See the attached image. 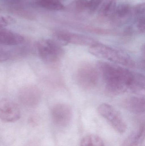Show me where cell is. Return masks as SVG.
Segmentation results:
<instances>
[{
  "label": "cell",
  "instance_id": "1",
  "mask_svg": "<svg viewBox=\"0 0 145 146\" xmlns=\"http://www.w3.org/2000/svg\"><path fill=\"white\" fill-rule=\"evenodd\" d=\"M96 67L105 85L106 91L117 95L126 92H139L145 89L144 75L108 62L99 61Z\"/></svg>",
  "mask_w": 145,
  "mask_h": 146
},
{
  "label": "cell",
  "instance_id": "2",
  "mask_svg": "<svg viewBox=\"0 0 145 146\" xmlns=\"http://www.w3.org/2000/svg\"><path fill=\"white\" fill-rule=\"evenodd\" d=\"M89 52L94 56L123 66L133 68L136 66L134 60L128 54L99 42L90 46Z\"/></svg>",
  "mask_w": 145,
  "mask_h": 146
},
{
  "label": "cell",
  "instance_id": "3",
  "mask_svg": "<svg viewBox=\"0 0 145 146\" xmlns=\"http://www.w3.org/2000/svg\"><path fill=\"white\" fill-rule=\"evenodd\" d=\"M37 47L42 60L49 65H57L64 55L62 45L54 39L39 40L37 43Z\"/></svg>",
  "mask_w": 145,
  "mask_h": 146
},
{
  "label": "cell",
  "instance_id": "4",
  "mask_svg": "<svg viewBox=\"0 0 145 146\" xmlns=\"http://www.w3.org/2000/svg\"><path fill=\"white\" fill-rule=\"evenodd\" d=\"M99 76L96 66L89 63H83L77 70L76 81L78 86L82 89L89 91L97 86Z\"/></svg>",
  "mask_w": 145,
  "mask_h": 146
},
{
  "label": "cell",
  "instance_id": "5",
  "mask_svg": "<svg viewBox=\"0 0 145 146\" xmlns=\"http://www.w3.org/2000/svg\"><path fill=\"white\" fill-rule=\"evenodd\" d=\"M99 114L110 124L117 133L123 134L126 132L127 125L120 113L109 104H100L98 108Z\"/></svg>",
  "mask_w": 145,
  "mask_h": 146
},
{
  "label": "cell",
  "instance_id": "6",
  "mask_svg": "<svg viewBox=\"0 0 145 146\" xmlns=\"http://www.w3.org/2000/svg\"><path fill=\"white\" fill-rule=\"evenodd\" d=\"M54 36V40L62 46L71 44L81 46H89L90 47L98 42L90 37L63 31L55 32Z\"/></svg>",
  "mask_w": 145,
  "mask_h": 146
},
{
  "label": "cell",
  "instance_id": "7",
  "mask_svg": "<svg viewBox=\"0 0 145 146\" xmlns=\"http://www.w3.org/2000/svg\"><path fill=\"white\" fill-rule=\"evenodd\" d=\"M51 117L54 123L60 127L68 126L72 119L71 107L67 104L60 103L54 106L51 110Z\"/></svg>",
  "mask_w": 145,
  "mask_h": 146
},
{
  "label": "cell",
  "instance_id": "8",
  "mask_svg": "<svg viewBox=\"0 0 145 146\" xmlns=\"http://www.w3.org/2000/svg\"><path fill=\"white\" fill-rule=\"evenodd\" d=\"M20 111L18 105L10 100H0V119L5 122H13L19 120Z\"/></svg>",
  "mask_w": 145,
  "mask_h": 146
},
{
  "label": "cell",
  "instance_id": "9",
  "mask_svg": "<svg viewBox=\"0 0 145 146\" xmlns=\"http://www.w3.org/2000/svg\"><path fill=\"white\" fill-rule=\"evenodd\" d=\"M122 106L126 110L132 113H144L145 110V98L142 96L129 97L123 101Z\"/></svg>",
  "mask_w": 145,
  "mask_h": 146
},
{
  "label": "cell",
  "instance_id": "10",
  "mask_svg": "<svg viewBox=\"0 0 145 146\" xmlns=\"http://www.w3.org/2000/svg\"><path fill=\"white\" fill-rule=\"evenodd\" d=\"M24 41V38L20 34L0 27V44L12 46L18 45Z\"/></svg>",
  "mask_w": 145,
  "mask_h": 146
},
{
  "label": "cell",
  "instance_id": "11",
  "mask_svg": "<svg viewBox=\"0 0 145 146\" xmlns=\"http://www.w3.org/2000/svg\"><path fill=\"white\" fill-rule=\"evenodd\" d=\"M145 136V124L143 123L125 139L121 146H141Z\"/></svg>",
  "mask_w": 145,
  "mask_h": 146
},
{
  "label": "cell",
  "instance_id": "12",
  "mask_svg": "<svg viewBox=\"0 0 145 146\" xmlns=\"http://www.w3.org/2000/svg\"><path fill=\"white\" fill-rule=\"evenodd\" d=\"M40 97L38 90L32 87L24 88L21 91L20 96V100L24 104L30 106H34L37 104Z\"/></svg>",
  "mask_w": 145,
  "mask_h": 146
},
{
  "label": "cell",
  "instance_id": "13",
  "mask_svg": "<svg viewBox=\"0 0 145 146\" xmlns=\"http://www.w3.org/2000/svg\"><path fill=\"white\" fill-rule=\"evenodd\" d=\"M80 146H104L102 139L95 135H89L81 141Z\"/></svg>",
  "mask_w": 145,
  "mask_h": 146
},
{
  "label": "cell",
  "instance_id": "14",
  "mask_svg": "<svg viewBox=\"0 0 145 146\" xmlns=\"http://www.w3.org/2000/svg\"><path fill=\"white\" fill-rule=\"evenodd\" d=\"M39 4L46 9L52 10L63 9L64 6L58 0H40Z\"/></svg>",
  "mask_w": 145,
  "mask_h": 146
},
{
  "label": "cell",
  "instance_id": "15",
  "mask_svg": "<svg viewBox=\"0 0 145 146\" xmlns=\"http://www.w3.org/2000/svg\"><path fill=\"white\" fill-rule=\"evenodd\" d=\"M89 1L87 0H76L71 4V8L76 12H81L88 8Z\"/></svg>",
  "mask_w": 145,
  "mask_h": 146
},
{
  "label": "cell",
  "instance_id": "16",
  "mask_svg": "<svg viewBox=\"0 0 145 146\" xmlns=\"http://www.w3.org/2000/svg\"><path fill=\"white\" fill-rule=\"evenodd\" d=\"M116 2L115 0H111L107 3L104 8L103 12L106 17H111L114 14L116 9Z\"/></svg>",
  "mask_w": 145,
  "mask_h": 146
},
{
  "label": "cell",
  "instance_id": "17",
  "mask_svg": "<svg viewBox=\"0 0 145 146\" xmlns=\"http://www.w3.org/2000/svg\"><path fill=\"white\" fill-rule=\"evenodd\" d=\"M130 7L128 4L122 3L120 4L116 8V13L117 16L120 17H125L130 12Z\"/></svg>",
  "mask_w": 145,
  "mask_h": 146
},
{
  "label": "cell",
  "instance_id": "18",
  "mask_svg": "<svg viewBox=\"0 0 145 146\" xmlns=\"http://www.w3.org/2000/svg\"><path fill=\"white\" fill-rule=\"evenodd\" d=\"M14 13L20 17H23L25 19L29 20H34L35 19V15L33 13L26 9H16L14 10Z\"/></svg>",
  "mask_w": 145,
  "mask_h": 146
},
{
  "label": "cell",
  "instance_id": "19",
  "mask_svg": "<svg viewBox=\"0 0 145 146\" xmlns=\"http://www.w3.org/2000/svg\"><path fill=\"white\" fill-rule=\"evenodd\" d=\"M15 21V20L12 17L0 15V27H5L10 24H13Z\"/></svg>",
  "mask_w": 145,
  "mask_h": 146
},
{
  "label": "cell",
  "instance_id": "20",
  "mask_svg": "<svg viewBox=\"0 0 145 146\" xmlns=\"http://www.w3.org/2000/svg\"><path fill=\"white\" fill-rule=\"evenodd\" d=\"M103 1L104 0H91L89 3L88 8L92 12L95 11Z\"/></svg>",
  "mask_w": 145,
  "mask_h": 146
},
{
  "label": "cell",
  "instance_id": "21",
  "mask_svg": "<svg viewBox=\"0 0 145 146\" xmlns=\"http://www.w3.org/2000/svg\"><path fill=\"white\" fill-rule=\"evenodd\" d=\"M145 22L144 17H141L139 19L137 24V27L139 31L142 33L145 32Z\"/></svg>",
  "mask_w": 145,
  "mask_h": 146
},
{
  "label": "cell",
  "instance_id": "22",
  "mask_svg": "<svg viewBox=\"0 0 145 146\" xmlns=\"http://www.w3.org/2000/svg\"><path fill=\"white\" fill-rule=\"evenodd\" d=\"M10 55L8 52L0 50V62L6 61L9 59Z\"/></svg>",
  "mask_w": 145,
  "mask_h": 146
},
{
  "label": "cell",
  "instance_id": "23",
  "mask_svg": "<svg viewBox=\"0 0 145 146\" xmlns=\"http://www.w3.org/2000/svg\"><path fill=\"white\" fill-rule=\"evenodd\" d=\"M145 5L144 3H140L136 6L135 11L138 14H143L145 13Z\"/></svg>",
  "mask_w": 145,
  "mask_h": 146
}]
</instances>
